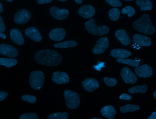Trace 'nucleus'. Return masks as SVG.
Wrapping results in <instances>:
<instances>
[{
	"mask_svg": "<svg viewBox=\"0 0 156 119\" xmlns=\"http://www.w3.org/2000/svg\"><path fill=\"white\" fill-rule=\"evenodd\" d=\"M62 59V55L59 52L48 49L39 50L34 56L35 60L38 64L49 67L59 64Z\"/></svg>",
	"mask_w": 156,
	"mask_h": 119,
	"instance_id": "f257e3e1",
	"label": "nucleus"
},
{
	"mask_svg": "<svg viewBox=\"0 0 156 119\" xmlns=\"http://www.w3.org/2000/svg\"><path fill=\"white\" fill-rule=\"evenodd\" d=\"M133 27L135 30L147 34H152L155 32L154 27L150 16L147 14H143L139 19L135 21Z\"/></svg>",
	"mask_w": 156,
	"mask_h": 119,
	"instance_id": "f03ea898",
	"label": "nucleus"
},
{
	"mask_svg": "<svg viewBox=\"0 0 156 119\" xmlns=\"http://www.w3.org/2000/svg\"><path fill=\"white\" fill-rule=\"evenodd\" d=\"M85 26L86 30L90 34L95 35L101 36L107 34L109 28L105 25L98 26L95 20L91 19L85 23Z\"/></svg>",
	"mask_w": 156,
	"mask_h": 119,
	"instance_id": "7ed1b4c3",
	"label": "nucleus"
},
{
	"mask_svg": "<svg viewBox=\"0 0 156 119\" xmlns=\"http://www.w3.org/2000/svg\"><path fill=\"white\" fill-rule=\"evenodd\" d=\"M63 95L67 107L70 109L77 108L80 103V98L78 94L69 89L64 90Z\"/></svg>",
	"mask_w": 156,
	"mask_h": 119,
	"instance_id": "20e7f679",
	"label": "nucleus"
},
{
	"mask_svg": "<svg viewBox=\"0 0 156 119\" xmlns=\"http://www.w3.org/2000/svg\"><path fill=\"white\" fill-rule=\"evenodd\" d=\"M44 79V74L42 72L34 71L30 74L29 83L34 89L39 90L43 86Z\"/></svg>",
	"mask_w": 156,
	"mask_h": 119,
	"instance_id": "39448f33",
	"label": "nucleus"
},
{
	"mask_svg": "<svg viewBox=\"0 0 156 119\" xmlns=\"http://www.w3.org/2000/svg\"><path fill=\"white\" fill-rule=\"evenodd\" d=\"M31 14L30 12L25 9H21L18 10L15 14L14 20L18 24H23L30 20Z\"/></svg>",
	"mask_w": 156,
	"mask_h": 119,
	"instance_id": "423d86ee",
	"label": "nucleus"
},
{
	"mask_svg": "<svg viewBox=\"0 0 156 119\" xmlns=\"http://www.w3.org/2000/svg\"><path fill=\"white\" fill-rule=\"evenodd\" d=\"M109 42L106 37H101L97 40L96 45L92 49L94 53L98 54L103 53L108 48Z\"/></svg>",
	"mask_w": 156,
	"mask_h": 119,
	"instance_id": "0eeeda50",
	"label": "nucleus"
},
{
	"mask_svg": "<svg viewBox=\"0 0 156 119\" xmlns=\"http://www.w3.org/2000/svg\"><path fill=\"white\" fill-rule=\"evenodd\" d=\"M120 75L124 81L126 83L133 84L137 81L136 75L127 67H124L122 69Z\"/></svg>",
	"mask_w": 156,
	"mask_h": 119,
	"instance_id": "6e6552de",
	"label": "nucleus"
},
{
	"mask_svg": "<svg viewBox=\"0 0 156 119\" xmlns=\"http://www.w3.org/2000/svg\"><path fill=\"white\" fill-rule=\"evenodd\" d=\"M17 50L13 46L6 44H0V54L10 57H14L18 56Z\"/></svg>",
	"mask_w": 156,
	"mask_h": 119,
	"instance_id": "1a4fd4ad",
	"label": "nucleus"
},
{
	"mask_svg": "<svg viewBox=\"0 0 156 119\" xmlns=\"http://www.w3.org/2000/svg\"><path fill=\"white\" fill-rule=\"evenodd\" d=\"M51 15L55 19L62 20L66 19L69 14V11L65 9H60L57 7H51L50 9Z\"/></svg>",
	"mask_w": 156,
	"mask_h": 119,
	"instance_id": "9d476101",
	"label": "nucleus"
},
{
	"mask_svg": "<svg viewBox=\"0 0 156 119\" xmlns=\"http://www.w3.org/2000/svg\"><path fill=\"white\" fill-rule=\"evenodd\" d=\"M95 12L94 8L90 4L82 6L78 11V13L79 15L86 19L93 17Z\"/></svg>",
	"mask_w": 156,
	"mask_h": 119,
	"instance_id": "9b49d317",
	"label": "nucleus"
},
{
	"mask_svg": "<svg viewBox=\"0 0 156 119\" xmlns=\"http://www.w3.org/2000/svg\"><path fill=\"white\" fill-rule=\"evenodd\" d=\"M135 71L138 76L142 78H147L152 74L153 71L151 67L148 64H144L136 68Z\"/></svg>",
	"mask_w": 156,
	"mask_h": 119,
	"instance_id": "f8f14e48",
	"label": "nucleus"
},
{
	"mask_svg": "<svg viewBox=\"0 0 156 119\" xmlns=\"http://www.w3.org/2000/svg\"><path fill=\"white\" fill-rule=\"evenodd\" d=\"M82 84L84 89L89 92H93L99 87L98 82L96 79L87 78L82 81Z\"/></svg>",
	"mask_w": 156,
	"mask_h": 119,
	"instance_id": "ddd939ff",
	"label": "nucleus"
},
{
	"mask_svg": "<svg viewBox=\"0 0 156 119\" xmlns=\"http://www.w3.org/2000/svg\"><path fill=\"white\" fill-rule=\"evenodd\" d=\"M52 80L57 84H66L69 82V78L65 72L55 71L53 73Z\"/></svg>",
	"mask_w": 156,
	"mask_h": 119,
	"instance_id": "4468645a",
	"label": "nucleus"
},
{
	"mask_svg": "<svg viewBox=\"0 0 156 119\" xmlns=\"http://www.w3.org/2000/svg\"><path fill=\"white\" fill-rule=\"evenodd\" d=\"M25 33L27 37L36 42L40 41L42 39L40 33L34 27H31L26 29Z\"/></svg>",
	"mask_w": 156,
	"mask_h": 119,
	"instance_id": "2eb2a0df",
	"label": "nucleus"
},
{
	"mask_svg": "<svg viewBox=\"0 0 156 119\" xmlns=\"http://www.w3.org/2000/svg\"><path fill=\"white\" fill-rule=\"evenodd\" d=\"M10 37L12 41L17 45H22L23 44L24 39L21 32L18 29L16 28L11 29Z\"/></svg>",
	"mask_w": 156,
	"mask_h": 119,
	"instance_id": "dca6fc26",
	"label": "nucleus"
},
{
	"mask_svg": "<svg viewBox=\"0 0 156 119\" xmlns=\"http://www.w3.org/2000/svg\"><path fill=\"white\" fill-rule=\"evenodd\" d=\"M65 30L61 28H58L51 30L49 33V37L51 39L55 41L62 40L66 36Z\"/></svg>",
	"mask_w": 156,
	"mask_h": 119,
	"instance_id": "f3484780",
	"label": "nucleus"
},
{
	"mask_svg": "<svg viewBox=\"0 0 156 119\" xmlns=\"http://www.w3.org/2000/svg\"><path fill=\"white\" fill-rule=\"evenodd\" d=\"M133 39L135 43L142 46H149L151 44V40L150 38L139 34L134 35Z\"/></svg>",
	"mask_w": 156,
	"mask_h": 119,
	"instance_id": "a211bd4d",
	"label": "nucleus"
},
{
	"mask_svg": "<svg viewBox=\"0 0 156 119\" xmlns=\"http://www.w3.org/2000/svg\"><path fill=\"white\" fill-rule=\"evenodd\" d=\"M111 55L118 59H125L129 57L131 54L130 51L122 49H115L110 52Z\"/></svg>",
	"mask_w": 156,
	"mask_h": 119,
	"instance_id": "6ab92c4d",
	"label": "nucleus"
},
{
	"mask_svg": "<svg viewBox=\"0 0 156 119\" xmlns=\"http://www.w3.org/2000/svg\"><path fill=\"white\" fill-rule=\"evenodd\" d=\"M115 35L121 43L124 45H128L131 40L125 30L120 29L117 30L115 32Z\"/></svg>",
	"mask_w": 156,
	"mask_h": 119,
	"instance_id": "aec40b11",
	"label": "nucleus"
},
{
	"mask_svg": "<svg viewBox=\"0 0 156 119\" xmlns=\"http://www.w3.org/2000/svg\"><path fill=\"white\" fill-rule=\"evenodd\" d=\"M102 115L109 119H114L116 112L114 107L111 105L105 106L102 107L100 111Z\"/></svg>",
	"mask_w": 156,
	"mask_h": 119,
	"instance_id": "412c9836",
	"label": "nucleus"
},
{
	"mask_svg": "<svg viewBox=\"0 0 156 119\" xmlns=\"http://www.w3.org/2000/svg\"><path fill=\"white\" fill-rule=\"evenodd\" d=\"M136 3L142 11L150 10L152 9V3L150 0H137Z\"/></svg>",
	"mask_w": 156,
	"mask_h": 119,
	"instance_id": "4be33fe9",
	"label": "nucleus"
},
{
	"mask_svg": "<svg viewBox=\"0 0 156 119\" xmlns=\"http://www.w3.org/2000/svg\"><path fill=\"white\" fill-rule=\"evenodd\" d=\"M77 45V43L76 41L70 40L56 43L54 45V46L56 48L64 49L76 47Z\"/></svg>",
	"mask_w": 156,
	"mask_h": 119,
	"instance_id": "5701e85b",
	"label": "nucleus"
},
{
	"mask_svg": "<svg viewBox=\"0 0 156 119\" xmlns=\"http://www.w3.org/2000/svg\"><path fill=\"white\" fill-rule=\"evenodd\" d=\"M17 63V60L14 58H0V65L8 68L16 65Z\"/></svg>",
	"mask_w": 156,
	"mask_h": 119,
	"instance_id": "b1692460",
	"label": "nucleus"
},
{
	"mask_svg": "<svg viewBox=\"0 0 156 119\" xmlns=\"http://www.w3.org/2000/svg\"><path fill=\"white\" fill-rule=\"evenodd\" d=\"M147 88V86L146 85H138L129 88L128 89V91L132 93H144L146 92Z\"/></svg>",
	"mask_w": 156,
	"mask_h": 119,
	"instance_id": "393cba45",
	"label": "nucleus"
},
{
	"mask_svg": "<svg viewBox=\"0 0 156 119\" xmlns=\"http://www.w3.org/2000/svg\"><path fill=\"white\" fill-rule=\"evenodd\" d=\"M140 109V106L138 105L128 104L121 106L120 110L122 113H125L129 112H134Z\"/></svg>",
	"mask_w": 156,
	"mask_h": 119,
	"instance_id": "a878e982",
	"label": "nucleus"
},
{
	"mask_svg": "<svg viewBox=\"0 0 156 119\" xmlns=\"http://www.w3.org/2000/svg\"><path fill=\"white\" fill-rule=\"evenodd\" d=\"M68 117L67 113L58 112L53 113L49 115L47 119H68Z\"/></svg>",
	"mask_w": 156,
	"mask_h": 119,
	"instance_id": "bb28decb",
	"label": "nucleus"
},
{
	"mask_svg": "<svg viewBox=\"0 0 156 119\" xmlns=\"http://www.w3.org/2000/svg\"><path fill=\"white\" fill-rule=\"evenodd\" d=\"M116 60L118 62L134 67H138L139 65V61L136 60L130 59H117Z\"/></svg>",
	"mask_w": 156,
	"mask_h": 119,
	"instance_id": "cd10ccee",
	"label": "nucleus"
},
{
	"mask_svg": "<svg viewBox=\"0 0 156 119\" xmlns=\"http://www.w3.org/2000/svg\"><path fill=\"white\" fill-rule=\"evenodd\" d=\"M108 14L110 18L113 21H117L119 18L120 11L116 8H113L111 9L109 11Z\"/></svg>",
	"mask_w": 156,
	"mask_h": 119,
	"instance_id": "c85d7f7f",
	"label": "nucleus"
},
{
	"mask_svg": "<svg viewBox=\"0 0 156 119\" xmlns=\"http://www.w3.org/2000/svg\"><path fill=\"white\" fill-rule=\"evenodd\" d=\"M135 9L132 6H127L123 8L121 10V13L123 14H126L128 17L133 16L135 13Z\"/></svg>",
	"mask_w": 156,
	"mask_h": 119,
	"instance_id": "c756f323",
	"label": "nucleus"
},
{
	"mask_svg": "<svg viewBox=\"0 0 156 119\" xmlns=\"http://www.w3.org/2000/svg\"><path fill=\"white\" fill-rule=\"evenodd\" d=\"M21 99L23 100L31 103H34L36 101V97L34 96L24 95L22 96Z\"/></svg>",
	"mask_w": 156,
	"mask_h": 119,
	"instance_id": "7c9ffc66",
	"label": "nucleus"
},
{
	"mask_svg": "<svg viewBox=\"0 0 156 119\" xmlns=\"http://www.w3.org/2000/svg\"><path fill=\"white\" fill-rule=\"evenodd\" d=\"M18 119H38V117L35 113H24L20 115Z\"/></svg>",
	"mask_w": 156,
	"mask_h": 119,
	"instance_id": "2f4dec72",
	"label": "nucleus"
},
{
	"mask_svg": "<svg viewBox=\"0 0 156 119\" xmlns=\"http://www.w3.org/2000/svg\"><path fill=\"white\" fill-rule=\"evenodd\" d=\"M105 84L108 86L113 87L116 85L117 81V80L114 78H108L105 77L103 79Z\"/></svg>",
	"mask_w": 156,
	"mask_h": 119,
	"instance_id": "473e14b6",
	"label": "nucleus"
},
{
	"mask_svg": "<svg viewBox=\"0 0 156 119\" xmlns=\"http://www.w3.org/2000/svg\"><path fill=\"white\" fill-rule=\"evenodd\" d=\"M105 1L110 5L113 7H120L122 4L119 0H106Z\"/></svg>",
	"mask_w": 156,
	"mask_h": 119,
	"instance_id": "72a5a7b5",
	"label": "nucleus"
},
{
	"mask_svg": "<svg viewBox=\"0 0 156 119\" xmlns=\"http://www.w3.org/2000/svg\"><path fill=\"white\" fill-rule=\"evenodd\" d=\"M132 98V96L129 94L123 93L119 97V99H121L129 100Z\"/></svg>",
	"mask_w": 156,
	"mask_h": 119,
	"instance_id": "f704fd0d",
	"label": "nucleus"
},
{
	"mask_svg": "<svg viewBox=\"0 0 156 119\" xmlns=\"http://www.w3.org/2000/svg\"><path fill=\"white\" fill-rule=\"evenodd\" d=\"M8 96V93L6 92L0 91V102L6 99Z\"/></svg>",
	"mask_w": 156,
	"mask_h": 119,
	"instance_id": "c9c22d12",
	"label": "nucleus"
},
{
	"mask_svg": "<svg viewBox=\"0 0 156 119\" xmlns=\"http://www.w3.org/2000/svg\"><path fill=\"white\" fill-rule=\"evenodd\" d=\"M5 29V26L3 23L2 18L0 15V32H4Z\"/></svg>",
	"mask_w": 156,
	"mask_h": 119,
	"instance_id": "e433bc0d",
	"label": "nucleus"
},
{
	"mask_svg": "<svg viewBox=\"0 0 156 119\" xmlns=\"http://www.w3.org/2000/svg\"><path fill=\"white\" fill-rule=\"evenodd\" d=\"M104 64V62H100L99 63H98L96 65L94 66V68L97 70H101V68L105 67Z\"/></svg>",
	"mask_w": 156,
	"mask_h": 119,
	"instance_id": "4c0bfd02",
	"label": "nucleus"
},
{
	"mask_svg": "<svg viewBox=\"0 0 156 119\" xmlns=\"http://www.w3.org/2000/svg\"><path fill=\"white\" fill-rule=\"evenodd\" d=\"M52 0H37V3L40 4H43L51 2Z\"/></svg>",
	"mask_w": 156,
	"mask_h": 119,
	"instance_id": "58836bf2",
	"label": "nucleus"
},
{
	"mask_svg": "<svg viewBox=\"0 0 156 119\" xmlns=\"http://www.w3.org/2000/svg\"><path fill=\"white\" fill-rule=\"evenodd\" d=\"M147 119H156V112H153L151 114Z\"/></svg>",
	"mask_w": 156,
	"mask_h": 119,
	"instance_id": "ea45409f",
	"label": "nucleus"
},
{
	"mask_svg": "<svg viewBox=\"0 0 156 119\" xmlns=\"http://www.w3.org/2000/svg\"><path fill=\"white\" fill-rule=\"evenodd\" d=\"M0 37L3 39H5L6 38V36L5 34L0 32Z\"/></svg>",
	"mask_w": 156,
	"mask_h": 119,
	"instance_id": "a19ab883",
	"label": "nucleus"
},
{
	"mask_svg": "<svg viewBox=\"0 0 156 119\" xmlns=\"http://www.w3.org/2000/svg\"><path fill=\"white\" fill-rule=\"evenodd\" d=\"M3 11V5L0 2V13L2 12Z\"/></svg>",
	"mask_w": 156,
	"mask_h": 119,
	"instance_id": "79ce46f5",
	"label": "nucleus"
},
{
	"mask_svg": "<svg viewBox=\"0 0 156 119\" xmlns=\"http://www.w3.org/2000/svg\"><path fill=\"white\" fill-rule=\"evenodd\" d=\"M74 1L77 4H80L83 2L82 0H75Z\"/></svg>",
	"mask_w": 156,
	"mask_h": 119,
	"instance_id": "37998d69",
	"label": "nucleus"
},
{
	"mask_svg": "<svg viewBox=\"0 0 156 119\" xmlns=\"http://www.w3.org/2000/svg\"><path fill=\"white\" fill-rule=\"evenodd\" d=\"M153 96L155 99H156V91H155V92L153 93Z\"/></svg>",
	"mask_w": 156,
	"mask_h": 119,
	"instance_id": "c03bdc74",
	"label": "nucleus"
},
{
	"mask_svg": "<svg viewBox=\"0 0 156 119\" xmlns=\"http://www.w3.org/2000/svg\"><path fill=\"white\" fill-rule=\"evenodd\" d=\"M90 119H102L101 118L98 117H94L90 118Z\"/></svg>",
	"mask_w": 156,
	"mask_h": 119,
	"instance_id": "a18cd8bd",
	"label": "nucleus"
},
{
	"mask_svg": "<svg viewBox=\"0 0 156 119\" xmlns=\"http://www.w3.org/2000/svg\"><path fill=\"white\" fill-rule=\"evenodd\" d=\"M57 1L61 2H64L67 1V0H58Z\"/></svg>",
	"mask_w": 156,
	"mask_h": 119,
	"instance_id": "49530a36",
	"label": "nucleus"
},
{
	"mask_svg": "<svg viewBox=\"0 0 156 119\" xmlns=\"http://www.w3.org/2000/svg\"><path fill=\"white\" fill-rule=\"evenodd\" d=\"M6 1L9 2H12L13 1L12 0H7Z\"/></svg>",
	"mask_w": 156,
	"mask_h": 119,
	"instance_id": "de8ad7c7",
	"label": "nucleus"
},
{
	"mask_svg": "<svg viewBox=\"0 0 156 119\" xmlns=\"http://www.w3.org/2000/svg\"><path fill=\"white\" fill-rule=\"evenodd\" d=\"M125 1H133V0H124Z\"/></svg>",
	"mask_w": 156,
	"mask_h": 119,
	"instance_id": "09e8293b",
	"label": "nucleus"
}]
</instances>
